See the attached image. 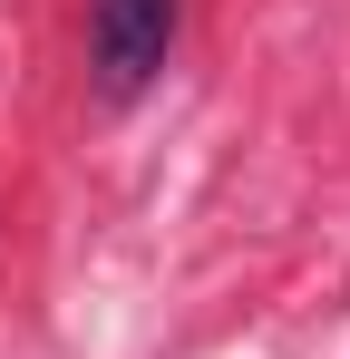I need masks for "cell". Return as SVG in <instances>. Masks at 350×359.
Here are the masks:
<instances>
[{
	"mask_svg": "<svg viewBox=\"0 0 350 359\" xmlns=\"http://www.w3.org/2000/svg\"><path fill=\"white\" fill-rule=\"evenodd\" d=\"M175 20H185V0H88V68L108 97H136L166 68Z\"/></svg>",
	"mask_w": 350,
	"mask_h": 359,
	"instance_id": "1",
	"label": "cell"
}]
</instances>
